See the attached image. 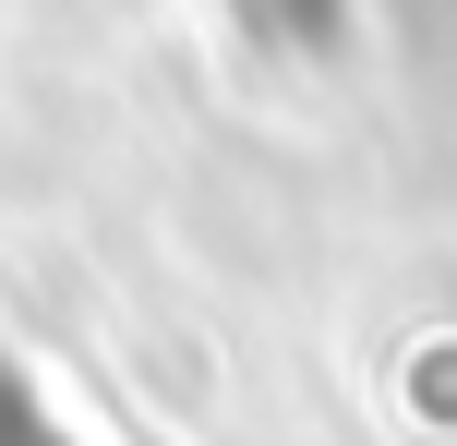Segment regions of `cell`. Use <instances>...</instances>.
Here are the masks:
<instances>
[{
	"label": "cell",
	"mask_w": 457,
	"mask_h": 446,
	"mask_svg": "<svg viewBox=\"0 0 457 446\" xmlns=\"http://www.w3.org/2000/svg\"><path fill=\"white\" fill-rule=\"evenodd\" d=\"M0 446H72L37 399H24V374H12V362H0Z\"/></svg>",
	"instance_id": "obj_1"
}]
</instances>
